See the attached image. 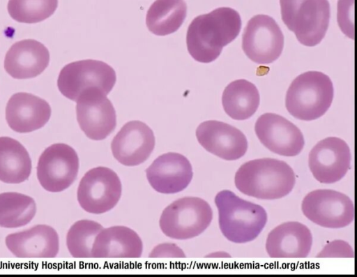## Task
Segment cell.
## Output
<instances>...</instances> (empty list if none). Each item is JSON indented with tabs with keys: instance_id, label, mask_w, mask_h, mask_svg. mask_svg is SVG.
Instances as JSON below:
<instances>
[{
	"instance_id": "6da1fadb",
	"label": "cell",
	"mask_w": 357,
	"mask_h": 277,
	"mask_svg": "<svg viewBox=\"0 0 357 277\" xmlns=\"http://www.w3.org/2000/svg\"><path fill=\"white\" fill-rule=\"evenodd\" d=\"M241 28L240 15L229 7L218 8L199 15L191 22L187 31L188 51L197 61H213L223 47L238 36Z\"/></svg>"
},
{
	"instance_id": "7a4b0ae2",
	"label": "cell",
	"mask_w": 357,
	"mask_h": 277,
	"mask_svg": "<svg viewBox=\"0 0 357 277\" xmlns=\"http://www.w3.org/2000/svg\"><path fill=\"white\" fill-rule=\"evenodd\" d=\"M234 183L242 193L262 200H276L291 193L296 184L293 169L284 161L259 158L243 164Z\"/></svg>"
},
{
	"instance_id": "3957f363",
	"label": "cell",
	"mask_w": 357,
	"mask_h": 277,
	"mask_svg": "<svg viewBox=\"0 0 357 277\" xmlns=\"http://www.w3.org/2000/svg\"><path fill=\"white\" fill-rule=\"evenodd\" d=\"M219 227L229 241L243 244L255 239L267 222L266 210L260 205L240 198L229 190L217 193Z\"/></svg>"
},
{
	"instance_id": "277c9868",
	"label": "cell",
	"mask_w": 357,
	"mask_h": 277,
	"mask_svg": "<svg viewBox=\"0 0 357 277\" xmlns=\"http://www.w3.org/2000/svg\"><path fill=\"white\" fill-rule=\"evenodd\" d=\"M334 90L330 77L319 71H307L296 77L286 94L285 105L295 118L312 121L330 107Z\"/></svg>"
},
{
	"instance_id": "5b68a950",
	"label": "cell",
	"mask_w": 357,
	"mask_h": 277,
	"mask_svg": "<svg viewBox=\"0 0 357 277\" xmlns=\"http://www.w3.org/2000/svg\"><path fill=\"white\" fill-rule=\"evenodd\" d=\"M281 16L303 45L312 47L324 38L330 20L328 0H280Z\"/></svg>"
},
{
	"instance_id": "8992f818",
	"label": "cell",
	"mask_w": 357,
	"mask_h": 277,
	"mask_svg": "<svg viewBox=\"0 0 357 277\" xmlns=\"http://www.w3.org/2000/svg\"><path fill=\"white\" fill-rule=\"evenodd\" d=\"M213 211L204 200L185 197L169 204L160 218L162 232L168 237L185 240L201 234L211 224Z\"/></svg>"
},
{
	"instance_id": "52a82bcc",
	"label": "cell",
	"mask_w": 357,
	"mask_h": 277,
	"mask_svg": "<svg viewBox=\"0 0 357 277\" xmlns=\"http://www.w3.org/2000/svg\"><path fill=\"white\" fill-rule=\"evenodd\" d=\"M116 80V73L109 65L98 60L86 59L66 65L59 73L57 86L62 95L76 102L89 90H98L107 95Z\"/></svg>"
},
{
	"instance_id": "ba28073f",
	"label": "cell",
	"mask_w": 357,
	"mask_h": 277,
	"mask_svg": "<svg viewBox=\"0 0 357 277\" xmlns=\"http://www.w3.org/2000/svg\"><path fill=\"white\" fill-rule=\"evenodd\" d=\"M121 191V183L117 174L110 168L97 167L86 172L82 178L77 197L84 211L101 214L116 205Z\"/></svg>"
},
{
	"instance_id": "9c48e42d",
	"label": "cell",
	"mask_w": 357,
	"mask_h": 277,
	"mask_svg": "<svg viewBox=\"0 0 357 277\" xmlns=\"http://www.w3.org/2000/svg\"><path fill=\"white\" fill-rule=\"evenodd\" d=\"M301 209L310 220L327 228L344 227L354 218L352 200L347 195L333 190L310 192L303 200Z\"/></svg>"
},
{
	"instance_id": "30bf717a",
	"label": "cell",
	"mask_w": 357,
	"mask_h": 277,
	"mask_svg": "<svg viewBox=\"0 0 357 277\" xmlns=\"http://www.w3.org/2000/svg\"><path fill=\"white\" fill-rule=\"evenodd\" d=\"M79 165L77 154L73 147L64 143L53 144L39 157L37 178L47 191L61 192L76 179Z\"/></svg>"
},
{
	"instance_id": "8fae6325",
	"label": "cell",
	"mask_w": 357,
	"mask_h": 277,
	"mask_svg": "<svg viewBox=\"0 0 357 277\" xmlns=\"http://www.w3.org/2000/svg\"><path fill=\"white\" fill-rule=\"evenodd\" d=\"M283 33L275 20L266 15L252 17L244 29L242 48L246 56L258 64H268L280 56Z\"/></svg>"
},
{
	"instance_id": "7c38bea8",
	"label": "cell",
	"mask_w": 357,
	"mask_h": 277,
	"mask_svg": "<svg viewBox=\"0 0 357 277\" xmlns=\"http://www.w3.org/2000/svg\"><path fill=\"white\" fill-rule=\"evenodd\" d=\"M77 120L81 130L93 140H102L116 126L115 109L107 95L98 90H89L77 100Z\"/></svg>"
},
{
	"instance_id": "4fadbf2b",
	"label": "cell",
	"mask_w": 357,
	"mask_h": 277,
	"mask_svg": "<svg viewBox=\"0 0 357 277\" xmlns=\"http://www.w3.org/2000/svg\"><path fill=\"white\" fill-rule=\"evenodd\" d=\"M351 155L343 140L329 137L319 141L310 151L308 165L320 183L333 184L342 179L350 168Z\"/></svg>"
},
{
	"instance_id": "5bb4252c",
	"label": "cell",
	"mask_w": 357,
	"mask_h": 277,
	"mask_svg": "<svg viewBox=\"0 0 357 277\" xmlns=\"http://www.w3.org/2000/svg\"><path fill=\"white\" fill-rule=\"evenodd\" d=\"M261 143L271 151L287 157L299 154L305 141L303 133L293 123L275 113L261 115L255 125Z\"/></svg>"
},
{
	"instance_id": "9a60e30c",
	"label": "cell",
	"mask_w": 357,
	"mask_h": 277,
	"mask_svg": "<svg viewBox=\"0 0 357 277\" xmlns=\"http://www.w3.org/2000/svg\"><path fill=\"white\" fill-rule=\"evenodd\" d=\"M196 137L207 151L226 160L239 159L248 149L245 135L222 121L209 120L201 123L197 128Z\"/></svg>"
},
{
	"instance_id": "2e32d148",
	"label": "cell",
	"mask_w": 357,
	"mask_h": 277,
	"mask_svg": "<svg viewBox=\"0 0 357 277\" xmlns=\"http://www.w3.org/2000/svg\"><path fill=\"white\" fill-rule=\"evenodd\" d=\"M154 147L153 130L140 121H130L124 124L111 143L113 156L126 166L143 163L150 156Z\"/></svg>"
},
{
	"instance_id": "e0dca14e",
	"label": "cell",
	"mask_w": 357,
	"mask_h": 277,
	"mask_svg": "<svg viewBox=\"0 0 357 277\" xmlns=\"http://www.w3.org/2000/svg\"><path fill=\"white\" fill-rule=\"evenodd\" d=\"M151 187L158 193L172 194L182 191L190 184L192 167L183 155L169 152L155 158L146 170Z\"/></svg>"
},
{
	"instance_id": "ac0fdd59",
	"label": "cell",
	"mask_w": 357,
	"mask_h": 277,
	"mask_svg": "<svg viewBox=\"0 0 357 277\" xmlns=\"http://www.w3.org/2000/svg\"><path fill=\"white\" fill-rule=\"evenodd\" d=\"M51 116V107L44 99L26 92L13 94L6 107L8 126L20 133H30L43 127Z\"/></svg>"
},
{
	"instance_id": "d6986e66",
	"label": "cell",
	"mask_w": 357,
	"mask_h": 277,
	"mask_svg": "<svg viewBox=\"0 0 357 277\" xmlns=\"http://www.w3.org/2000/svg\"><path fill=\"white\" fill-rule=\"evenodd\" d=\"M5 243L11 253L19 258H53L59 250L56 231L45 224L10 234Z\"/></svg>"
},
{
	"instance_id": "ffe728a7",
	"label": "cell",
	"mask_w": 357,
	"mask_h": 277,
	"mask_svg": "<svg viewBox=\"0 0 357 277\" xmlns=\"http://www.w3.org/2000/svg\"><path fill=\"white\" fill-rule=\"evenodd\" d=\"M312 245L309 228L299 222L289 221L269 232L266 249L272 258H304L309 255Z\"/></svg>"
},
{
	"instance_id": "44dd1931",
	"label": "cell",
	"mask_w": 357,
	"mask_h": 277,
	"mask_svg": "<svg viewBox=\"0 0 357 277\" xmlns=\"http://www.w3.org/2000/svg\"><path fill=\"white\" fill-rule=\"evenodd\" d=\"M50 52L41 43L25 39L15 43L8 50L4 59V68L15 79L33 78L47 67Z\"/></svg>"
},
{
	"instance_id": "7402d4cb",
	"label": "cell",
	"mask_w": 357,
	"mask_h": 277,
	"mask_svg": "<svg viewBox=\"0 0 357 277\" xmlns=\"http://www.w3.org/2000/svg\"><path fill=\"white\" fill-rule=\"evenodd\" d=\"M143 251L141 238L133 230L121 225L103 228L96 236L93 258H139Z\"/></svg>"
},
{
	"instance_id": "603a6c76",
	"label": "cell",
	"mask_w": 357,
	"mask_h": 277,
	"mask_svg": "<svg viewBox=\"0 0 357 277\" xmlns=\"http://www.w3.org/2000/svg\"><path fill=\"white\" fill-rule=\"evenodd\" d=\"M32 163L26 148L10 137H0V181L20 184L31 174Z\"/></svg>"
},
{
	"instance_id": "cb8c5ba5",
	"label": "cell",
	"mask_w": 357,
	"mask_h": 277,
	"mask_svg": "<svg viewBox=\"0 0 357 277\" xmlns=\"http://www.w3.org/2000/svg\"><path fill=\"white\" fill-rule=\"evenodd\" d=\"M260 96L256 86L244 80H236L225 89L222 103L225 112L235 120H245L257 111Z\"/></svg>"
},
{
	"instance_id": "d4e9b609",
	"label": "cell",
	"mask_w": 357,
	"mask_h": 277,
	"mask_svg": "<svg viewBox=\"0 0 357 277\" xmlns=\"http://www.w3.org/2000/svg\"><path fill=\"white\" fill-rule=\"evenodd\" d=\"M186 14L184 0H155L147 11L146 24L153 34L166 36L180 28Z\"/></svg>"
},
{
	"instance_id": "484cf974",
	"label": "cell",
	"mask_w": 357,
	"mask_h": 277,
	"mask_svg": "<svg viewBox=\"0 0 357 277\" xmlns=\"http://www.w3.org/2000/svg\"><path fill=\"white\" fill-rule=\"evenodd\" d=\"M36 213V204L31 197L17 192L0 193V227L24 226L34 218Z\"/></svg>"
},
{
	"instance_id": "4316f807",
	"label": "cell",
	"mask_w": 357,
	"mask_h": 277,
	"mask_svg": "<svg viewBox=\"0 0 357 277\" xmlns=\"http://www.w3.org/2000/svg\"><path fill=\"white\" fill-rule=\"evenodd\" d=\"M102 229L100 223L91 220H80L73 224L66 236L70 255L75 258H91L94 240Z\"/></svg>"
},
{
	"instance_id": "83f0119b",
	"label": "cell",
	"mask_w": 357,
	"mask_h": 277,
	"mask_svg": "<svg viewBox=\"0 0 357 277\" xmlns=\"http://www.w3.org/2000/svg\"><path fill=\"white\" fill-rule=\"evenodd\" d=\"M58 6V0H9L8 12L15 21L37 23L50 17Z\"/></svg>"
},
{
	"instance_id": "f1b7e54d",
	"label": "cell",
	"mask_w": 357,
	"mask_h": 277,
	"mask_svg": "<svg viewBox=\"0 0 357 277\" xmlns=\"http://www.w3.org/2000/svg\"><path fill=\"white\" fill-rule=\"evenodd\" d=\"M354 0H338V24L342 32L351 39H354Z\"/></svg>"
},
{
	"instance_id": "f546056e",
	"label": "cell",
	"mask_w": 357,
	"mask_h": 277,
	"mask_svg": "<svg viewBox=\"0 0 357 277\" xmlns=\"http://www.w3.org/2000/svg\"><path fill=\"white\" fill-rule=\"evenodd\" d=\"M354 250L351 246L342 240H335L328 243L317 257H351Z\"/></svg>"
},
{
	"instance_id": "4dcf8cb0",
	"label": "cell",
	"mask_w": 357,
	"mask_h": 277,
	"mask_svg": "<svg viewBox=\"0 0 357 277\" xmlns=\"http://www.w3.org/2000/svg\"><path fill=\"white\" fill-rule=\"evenodd\" d=\"M150 257H185L183 250L174 244H162L153 249Z\"/></svg>"
},
{
	"instance_id": "1f68e13d",
	"label": "cell",
	"mask_w": 357,
	"mask_h": 277,
	"mask_svg": "<svg viewBox=\"0 0 357 277\" xmlns=\"http://www.w3.org/2000/svg\"><path fill=\"white\" fill-rule=\"evenodd\" d=\"M206 257H231V255L229 254H228L227 253H226V252L219 251V252H215L213 253L209 254Z\"/></svg>"
}]
</instances>
